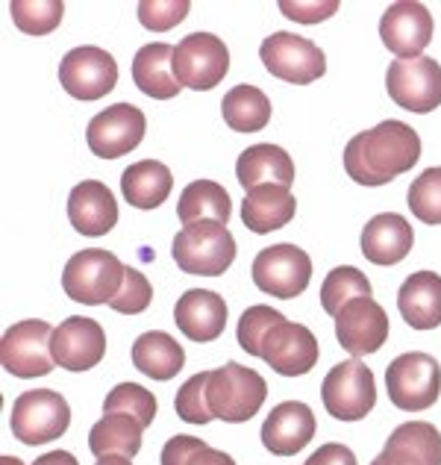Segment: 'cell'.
I'll use <instances>...</instances> for the list:
<instances>
[{"instance_id":"cell-20","label":"cell","mask_w":441,"mask_h":465,"mask_svg":"<svg viewBox=\"0 0 441 465\" xmlns=\"http://www.w3.org/2000/svg\"><path fill=\"white\" fill-rule=\"evenodd\" d=\"M68 222L80 236H106L118 224V201L101 180H83L68 194Z\"/></svg>"},{"instance_id":"cell-35","label":"cell","mask_w":441,"mask_h":465,"mask_svg":"<svg viewBox=\"0 0 441 465\" xmlns=\"http://www.w3.org/2000/svg\"><path fill=\"white\" fill-rule=\"evenodd\" d=\"M115 412L136 419L147 430L156 419V398L139 383H118L103 401V415H115Z\"/></svg>"},{"instance_id":"cell-22","label":"cell","mask_w":441,"mask_h":465,"mask_svg":"<svg viewBox=\"0 0 441 465\" xmlns=\"http://www.w3.org/2000/svg\"><path fill=\"white\" fill-rule=\"evenodd\" d=\"M371 465H441V433L430 421L400 424Z\"/></svg>"},{"instance_id":"cell-32","label":"cell","mask_w":441,"mask_h":465,"mask_svg":"<svg viewBox=\"0 0 441 465\" xmlns=\"http://www.w3.org/2000/svg\"><path fill=\"white\" fill-rule=\"evenodd\" d=\"M271 101L262 89L256 85H236L224 94L220 101V115H224V124L232 133H260L268 127L271 121Z\"/></svg>"},{"instance_id":"cell-39","label":"cell","mask_w":441,"mask_h":465,"mask_svg":"<svg viewBox=\"0 0 441 465\" xmlns=\"http://www.w3.org/2000/svg\"><path fill=\"white\" fill-rule=\"evenodd\" d=\"M189 15V0H144L139 4V21L142 27L153 33L174 30L180 21Z\"/></svg>"},{"instance_id":"cell-41","label":"cell","mask_w":441,"mask_h":465,"mask_svg":"<svg viewBox=\"0 0 441 465\" xmlns=\"http://www.w3.org/2000/svg\"><path fill=\"white\" fill-rule=\"evenodd\" d=\"M279 9H283L291 21L318 24V21L333 15V12L338 9V4H333V0H329V4H279Z\"/></svg>"},{"instance_id":"cell-9","label":"cell","mask_w":441,"mask_h":465,"mask_svg":"<svg viewBox=\"0 0 441 465\" xmlns=\"http://www.w3.org/2000/svg\"><path fill=\"white\" fill-rule=\"evenodd\" d=\"M253 283L260 292L279 301H294L309 289L312 260L309 253L294 248V244H271L256 253L253 260Z\"/></svg>"},{"instance_id":"cell-36","label":"cell","mask_w":441,"mask_h":465,"mask_svg":"<svg viewBox=\"0 0 441 465\" xmlns=\"http://www.w3.org/2000/svg\"><path fill=\"white\" fill-rule=\"evenodd\" d=\"M162 465H236V460L198 436H171L162 448Z\"/></svg>"},{"instance_id":"cell-2","label":"cell","mask_w":441,"mask_h":465,"mask_svg":"<svg viewBox=\"0 0 441 465\" xmlns=\"http://www.w3.org/2000/svg\"><path fill=\"white\" fill-rule=\"evenodd\" d=\"M206 398H210V410L215 419L241 424L250 421L262 410V403L268 398V383L260 371L244 369L239 362H227L220 369L210 371Z\"/></svg>"},{"instance_id":"cell-26","label":"cell","mask_w":441,"mask_h":465,"mask_svg":"<svg viewBox=\"0 0 441 465\" xmlns=\"http://www.w3.org/2000/svg\"><path fill=\"white\" fill-rule=\"evenodd\" d=\"M403 322L415 330H436L441 324V277L436 272H415L397 292Z\"/></svg>"},{"instance_id":"cell-4","label":"cell","mask_w":441,"mask_h":465,"mask_svg":"<svg viewBox=\"0 0 441 465\" xmlns=\"http://www.w3.org/2000/svg\"><path fill=\"white\" fill-rule=\"evenodd\" d=\"M250 357H260L271 365V371L283 377H300L312 371L321 357V345L309 327L294 324L283 312H274L271 324L265 327V333L256 341Z\"/></svg>"},{"instance_id":"cell-3","label":"cell","mask_w":441,"mask_h":465,"mask_svg":"<svg viewBox=\"0 0 441 465\" xmlns=\"http://www.w3.org/2000/svg\"><path fill=\"white\" fill-rule=\"evenodd\" d=\"M171 256H174L180 272L186 274L220 277L236 260V239H232L227 224L201 222L177 232L174 244H171Z\"/></svg>"},{"instance_id":"cell-42","label":"cell","mask_w":441,"mask_h":465,"mask_svg":"<svg viewBox=\"0 0 441 465\" xmlns=\"http://www.w3.org/2000/svg\"><path fill=\"white\" fill-rule=\"evenodd\" d=\"M303 465H359L357 462V454L341 445V442H329V445H321L315 450V454L306 460Z\"/></svg>"},{"instance_id":"cell-38","label":"cell","mask_w":441,"mask_h":465,"mask_svg":"<svg viewBox=\"0 0 441 465\" xmlns=\"http://www.w3.org/2000/svg\"><path fill=\"white\" fill-rule=\"evenodd\" d=\"M206 383H210V371L194 374L180 386L177 398H174V410H177V415L182 421L210 424L215 419L212 410H210V398H206Z\"/></svg>"},{"instance_id":"cell-18","label":"cell","mask_w":441,"mask_h":465,"mask_svg":"<svg viewBox=\"0 0 441 465\" xmlns=\"http://www.w3.org/2000/svg\"><path fill=\"white\" fill-rule=\"evenodd\" d=\"M388 315L374 298H357L336 315V339L353 360L377 353L388 341Z\"/></svg>"},{"instance_id":"cell-10","label":"cell","mask_w":441,"mask_h":465,"mask_svg":"<svg viewBox=\"0 0 441 465\" xmlns=\"http://www.w3.org/2000/svg\"><path fill=\"white\" fill-rule=\"evenodd\" d=\"M324 410L338 421H359L377 403V383L365 362L348 360L333 365L321 383Z\"/></svg>"},{"instance_id":"cell-14","label":"cell","mask_w":441,"mask_h":465,"mask_svg":"<svg viewBox=\"0 0 441 465\" xmlns=\"http://www.w3.org/2000/svg\"><path fill=\"white\" fill-rule=\"evenodd\" d=\"M59 83L77 101H97L118 85V63L103 47H74L59 63Z\"/></svg>"},{"instance_id":"cell-30","label":"cell","mask_w":441,"mask_h":465,"mask_svg":"<svg viewBox=\"0 0 441 465\" xmlns=\"http://www.w3.org/2000/svg\"><path fill=\"white\" fill-rule=\"evenodd\" d=\"M232 215V203L227 189L215 180H194L182 189L177 201V218L182 227L201 224V222H218L227 224Z\"/></svg>"},{"instance_id":"cell-16","label":"cell","mask_w":441,"mask_h":465,"mask_svg":"<svg viewBox=\"0 0 441 465\" xmlns=\"http://www.w3.org/2000/svg\"><path fill=\"white\" fill-rule=\"evenodd\" d=\"M379 39L397 59L424 56L426 45L433 42V15L424 4L400 0L391 4L379 18Z\"/></svg>"},{"instance_id":"cell-29","label":"cell","mask_w":441,"mask_h":465,"mask_svg":"<svg viewBox=\"0 0 441 465\" xmlns=\"http://www.w3.org/2000/svg\"><path fill=\"white\" fill-rule=\"evenodd\" d=\"M171 189H174V177L171 168L156 163V159H142L132 163L124 174H121V192L130 206L136 210H156L168 201Z\"/></svg>"},{"instance_id":"cell-40","label":"cell","mask_w":441,"mask_h":465,"mask_svg":"<svg viewBox=\"0 0 441 465\" xmlns=\"http://www.w3.org/2000/svg\"><path fill=\"white\" fill-rule=\"evenodd\" d=\"M151 301H153V289H151V283H147V277L142 272H136V268L127 265L124 283H121V292L109 307L121 315H139L151 307Z\"/></svg>"},{"instance_id":"cell-12","label":"cell","mask_w":441,"mask_h":465,"mask_svg":"<svg viewBox=\"0 0 441 465\" xmlns=\"http://www.w3.org/2000/svg\"><path fill=\"white\" fill-rule=\"evenodd\" d=\"M388 97L409 113H436L441 106V65L430 56L395 59L386 74Z\"/></svg>"},{"instance_id":"cell-27","label":"cell","mask_w":441,"mask_h":465,"mask_svg":"<svg viewBox=\"0 0 441 465\" xmlns=\"http://www.w3.org/2000/svg\"><path fill=\"white\" fill-rule=\"evenodd\" d=\"M294 213H298V201H294L291 189L283 186H262L244 194L241 201V222L256 236H265V232L283 230Z\"/></svg>"},{"instance_id":"cell-28","label":"cell","mask_w":441,"mask_h":465,"mask_svg":"<svg viewBox=\"0 0 441 465\" xmlns=\"http://www.w3.org/2000/svg\"><path fill=\"white\" fill-rule=\"evenodd\" d=\"M132 365L136 371L144 377H153V381H171L182 371L186 365V351H182L180 341L165 333V330H151V333H142L132 341Z\"/></svg>"},{"instance_id":"cell-23","label":"cell","mask_w":441,"mask_h":465,"mask_svg":"<svg viewBox=\"0 0 441 465\" xmlns=\"http://www.w3.org/2000/svg\"><path fill=\"white\" fill-rule=\"evenodd\" d=\"M174 322L180 327V333L191 341H215L227 327V303L218 292L189 289L177 301Z\"/></svg>"},{"instance_id":"cell-21","label":"cell","mask_w":441,"mask_h":465,"mask_svg":"<svg viewBox=\"0 0 441 465\" xmlns=\"http://www.w3.org/2000/svg\"><path fill=\"white\" fill-rule=\"evenodd\" d=\"M362 256L374 265H397L415 244L412 224L397 213H379L362 230Z\"/></svg>"},{"instance_id":"cell-44","label":"cell","mask_w":441,"mask_h":465,"mask_svg":"<svg viewBox=\"0 0 441 465\" xmlns=\"http://www.w3.org/2000/svg\"><path fill=\"white\" fill-rule=\"evenodd\" d=\"M94 465H132L127 457H101Z\"/></svg>"},{"instance_id":"cell-7","label":"cell","mask_w":441,"mask_h":465,"mask_svg":"<svg viewBox=\"0 0 441 465\" xmlns=\"http://www.w3.org/2000/svg\"><path fill=\"white\" fill-rule=\"evenodd\" d=\"M388 401L403 412L430 410L441 395V369L436 357L424 351L400 353L386 369Z\"/></svg>"},{"instance_id":"cell-13","label":"cell","mask_w":441,"mask_h":465,"mask_svg":"<svg viewBox=\"0 0 441 465\" xmlns=\"http://www.w3.org/2000/svg\"><path fill=\"white\" fill-rule=\"evenodd\" d=\"M174 74L194 92H210L230 74V51L212 33H191L174 47Z\"/></svg>"},{"instance_id":"cell-5","label":"cell","mask_w":441,"mask_h":465,"mask_svg":"<svg viewBox=\"0 0 441 465\" xmlns=\"http://www.w3.org/2000/svg\"><path fill=\"white\" fill-rule=\"evenodd\" d=\"M127 265L115 253L89 248L74 253L65 272H63V289L71 301L97 307V303H113L124 283Z\"/></svg>"},{"instance_id":"cell-11","label":"cell","mask_w":441,"mask_h":465,"mask_svg":"<svg viewBox=\"0 0 441 465\" xmlns=\"http://www.w3.org/2000/svg\"><path fill=\"white\" fill-rule=\"evenodd\" d=\"M260 59L268 74L286 80L291 85H309L324 77L327 56L315 42L294 33H271L260 47Z\"/></svg>"},{"instance_id":"cell-31","label":"cell","mask_w":441,"mask_h":465,"mask_svg":"<svg viewBox=\"0 0 441 465\" xmlns=\"http://www.w3.org/2000/svg\"><path fill=\"white\" fill-rule=\"evenodd\" d=\"M142 433H144V427L136 419H130V415H121V412L103 415L89 433V450L97 460L101 457L132 460L142 450Z\"/></svg>"},{"instance_id":"cell-8","label":"cell","mask_w":441,"mask_h":465,"mask_svg":"<svg viewBox=\"0 0 441 465\" xmlns=\"http://www.w3.org/2000/svg\"><path fill=\"white\" fill-rule=\"evenodd\" d=\"M54 327L42 322V318H27V322L12 324L4 341H0V362H4V371L12 377H21V381H30V377H44L54 371Z\"/></svg>"},{"instance_id":"cell-17","label":"cell","mask_w":441,"mask_h":465,"mask_svg":"<svg viewBox=\"0 0 441 465\" xmlns=\"http://www.w3.org/2000/svg\"><path fill=\"white\" fill-rule=\"evenodd\" d=\"M54 360L59 369L83 374L92 371L94 365H101L106 353V333L94 318L71 315L65 318V324H59L54 330Z\"/></svg>"},{"instance_id":"cell-34","label":"cell","mask_w":441,"mask_h":465,"mask_svg":"<svg viewBox=\"0 0 441 465\" xmlns=\"http://www.w3.org/2000/svg\"><path fill=\"white\" fill-rule=\"evenodd\" d=\"M15 27L27 35H47L59 27L65 15L63 0H12L9 4Z\"/></svg>"},{"instance_id":"cell-15","label":"cell","mask_w":441,"mask_h":465,"mask_svg":"<svg viewBox=\"0 0 441 465\" xmlns=\"http://www.w3.org/2000/svg\"><path fill=\"white\" fill-rule=\"evenodd\" d=\"M144 130H147V118L139 106L115 104L106 106L103 113H97L89 121L85 142H89V151L97 159H118L139 148Z\"/></svg>"},{"instance_id":"cell-6","label":"cell","mask_w":441,"mask_h":465,"mask_svg":"<svg viewBox=\"0 0 441 465\" xmlns=\"http://www.w3.org/2000/svg\"><path fill=\"white\" fill-rule=\"evenodd\" d=\"M68 424H71V407L54 389L21 391V395L12 401L9 427H12V436H15L21 445L56 442L59 436H65Z\"/></svg>"},{"instance_id":"cell-1","label":"cell","mask_w":441,"mask_h":465,"mask_svg":"<svg viewBox=\"0 0 441 465\" xmlns=\"http://www.w3.org/2000/svg\"><path fill=\"white\" fill-rule=\"evenodd\" d=\"M421 159V136L403 121H379L357 133L345 148V171L359 186H386Z\"/></svg>"},{"instance_id":"cell-33","label":"cell","mask_w":441,"mask_h":465,"mask_svg":"<svg viewBox=\"0 0 441 465\" xmlns=\"http://www.w3.org/2000/svg\"><path fill=\"white\" fill-rule=\"evenodd\" d=\"M374 295V289H371V280H368L359 268H353V265H338L333 268L327 277H324V283H321V307L327 315H338L341 310L348 307L350 301H357V298H371Z\"/></svg>"},{"instance_id":"cell-25","label":"cell","mask_w":441,"mask_h":465,"mask_svg":"<svg viewBox=\"0 0 441 465\" xmlns=\"http://www.w3.org/2000/svg\"><path fill=\"white\" fill-rule=\"evenodd\" d=\"M132 83L153 101H171L177 97L182 83L174 74V47L171 45H144L132 56Z\"/></svg>"},{"instance_id":"cell-37","label":"cell","mask_w":441,"mask_h":465,"mask_svg":"<svg viewBox=\"0 0 441 465\" xmlns=\"http://www.w3.org/2000/svg\"><path fill=\"white\" fill-rule=\"evenodd\" d=\"M409 210L424 224H441V168H426L409 186Z\"/></svg>"},{"instance_id":"cell-45","label":"cell","mask_w":441,"mask_h":465,"mask_svg":"<svg viewBox=\"0 0 441 465\" xmlns=\"http://www.w3.org/2000/svg\"><path fill=\"white\" fill-rule=\"evenodd\" d=\"M0 465H24L18 457H0Z\"/></svg>"},{"instance_id":"cell-24","label":"cell","mask_w":441,"mask_h":465,"mask_svg":"<svg viewBox=\"0 0 441 465\" xmlns=\"http://www.w3.org/2000/svg\"><path fill=\"white\" fill-rule=\"evenodd\" d=\"M236 177L244 192L262 186H283L291 189L294 183V159L279 144H250L241 151L236 163Z\"/></svg>"},{"instance_id":"cell-19","label":"cell","mask_w":441,"mask_h":465,"mask_svg":"<svg viewBox=\"0 0 441 465\" xmlns=\"http://www.w3.org/2000/svg\"><path fill=\"white\" fill-rule=\"evenodd\" d=\"M315 439V412L303 401H283L262 424V445L274 457H291Z\"/></svg>"},{"instance_id":"cell-43","label":"cell","mask_w":441,"mask_h":465,"mask_svg":"<svg viewBox=\"0 0 441 465\" xmlns=\"http://www.w3.org/2000/svg\"><path fill=\"white\" fill-rule=\"evenodd\" d=\"M33 465H80V462L74 454H68V450H51V454L39 457Z\"/></svg>"}]
</instances>
